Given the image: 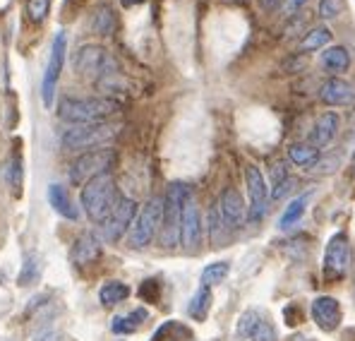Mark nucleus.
Returning a JSON list of instances; mask_svg holds the SVG:
<instances>
[{
	"label": "nucleus",
	"instance_id": "nucleus-1",
	"mask_svg": "<svg viewBox=\"0 0 355 341\" xmlns=\"http://www.w3.org/2000/svg\"><path fill=\"white\" fill-rule=\"evenodd\" d=\"M120 111V101L111 97H62L58 101V118L70 125L106 123Z\"/></svg>",
	"mask_w": 355,
	"mask_h": 341
},
{
	"label": "nucleus",
	"instance_id": "nucleus-2",
	"mask_svg": "<svg viewBox=\"0 0 355 341\" xmlns=\"http://www.w3.org/2000/svg\"><path fill=\"white\" fill-rule=\"evenodd\" d=\"M80 202H82V207H85L87 217L92 219L94 224L106 222L113 214V209H116V204L120 202L116 181H113L111 173H103V176L89 181L87 185L82 188Z\"/></svg>",
	"mask_w": 355,
	"mask_h": 341
},
{
	"label": "nucleus",
	"instance_id": "nucleus-3",
	"mask_svg": "<svg viewBox=\"0 0 355 341\" xmlns=\"http://www.w3.org/2000/svg\"><path fill=\"white\" fill-rule=\"evenodd\" d=\"M192 197V190L187 183H171L164 195V214H161V245L164 248H175L180 245L182 231V209L187 199Z\"/></svg>",
	"mask_w": 355,
	"mask_h": 341
},
{
	"label": "nucleus",
	"instance_id": "nucleus-4",
	"mask_svg": "<svg viewBox=\"0 0 355 341\" xmlns=\"http://www.w3.org/2000/svg\"><path fill=\"white\" fill-rule=\"evenodd\" d=\"M118 135V125L111 123H92V125H72L65 133L60 135V144L67 151H77V149H101L106 147L111 140H116Z\"/></svg>",
	"mask_w": 355,
	"mask_h": 341
},
{
	"label": "nucleus",
	"instance_id": "nucleus-5",
	"mask_svg": "<svg viewBox=\"0 0 355 341\" xmlns=\"http://www.w3.org/2000/svg\"><path fill=\"white\" fill-rule=\"evenodd\" d=\"M75 72H80L82 77L87 80H94V82H101L111 75H118V63L116 58L108 53L103 46H96V44H87L82 46L80 51L75 53Z\"/></svg>",
	"mask_w": 355,
	"mask_h": 341
},
{
	"label": "nucleus",
	"instance_id": "nucleus-6",
	"mask_svg": "<svg viewBox=\"0 0 355 341\" xmlns=\"http://www.w3.org/2000/svg\"><path fill=\"white\" fill-rule=\"evenodd\" d=\"M116 161H118L116 149H106V147L92 149V151L80 154L75 161H72L67 176H70L72 185H87V183L94 181V178L103 176V173H111V169L116 166Z\"/></svg>",
	"mask_w": 355,
	"mask_h": 341
},
{
	"label": "nucleus",
	"instance_id": "nucleus-7",
	"mask_svg": "<svg viewBox=\"0 0 355 341\" xmlns=\"http://www.w3.org/2000/svg\"><path fill=\"white\" fill-rule=\"evenodd\" d=\"M161 214H164V197H151L139 209L132 228H130V245L132 248H147L154 235L161 231Z\"/></svg>",
	"mask_w": 355,
	"mask_h": 341
},
{
	"label": "nucleus",
	"instance_id": "nucleus-8",
	"mask_svg": "<svg viewBox=\"0 0 355 341\" xmlns=\"http://www.w3.org/2000/svg\"><path fill=\"white\" fill-rule=\"evenodd\" d=\"M65 53H67V34L60 29L58 34L53 36L51 56H49V63H46L44 80H41V99H44L46 108H51L55 101V89H58L60 72H62V65H65Z\"/></svg>",
	"mask_w": 355,
	"mask_h": 341
},
{
	"label": "nucleus",
	"instance_id": "nucleus-9",
	"mask_svg": "<svg viewBox=\"0 0 355 341\" xmlns=\"http://www.w3.org/2000/svg\"><path fill=\"white\" fill-rule=\"evenodd\" d=\"M351 260H353V250H351V240L343 231L334 233L329 238L327 248H324V260H322V272H324L327 279L336 281L343 279L351 269Z\"/></svg>",
	"mask_w": 355,
	"mask_h": 341
},
{
	"label": "nucleus",
	"instance_id": "nucleus-10",
	"mask_svg": "<svg viewBox=\"0 0 355 341\" xmlns=\"http://www.w3.org/2000/svg\"><path fill=\"white\" fill-rule=\"evenodd\" d=\"M245 183H248L250 192V207H248V224H259L266 217L269 209V188H266V178L257 166H248L245 169Z\"/></svg>",
	"mask_w": 355,
	"mask_h": 341
},
{
	"label": "nucleus",
	"instance_id": "nucleus-11",
	"mask_svg": "<svg viewBox=\"0 0 355 341\" xmlns=\"http://www.w3.org/2000/svg\"><path fill=\"white\" fill-rule=\"evenodd\" d=\"M135 217H137V202L132 197H120V202L116 204L113 214L101 224V233L103 240L108 243H118L125 235V231L132 228Z\"/></svg>",
	"mask_w": 355,
	"mask_h": 341
},
{
	"label": "nucleus",
	"instance_id": "nucleus-12",
	"mask_svg": "<svg viewBox=\"0 0 355 341\" xmlns=\"http://www.w3.org/2000/svg\"><path fill=\"white\" fill-rule=\"evenodd\" d=\"M238 337L248 339V341H279V334H276L274 324L264 317L259 310L250 308L240 315L238 327H236Z\"/></svg>",
	"mask_w": 355,
	"mask_h": 341
},
{
	"label": "nucleus",
	"instance_id": "nucleus-13",
	"mask_svg": "<svg viewBox=\"0 0 355 341\" xmlns=\"http://www.w3.org/2000/svg\"><path fill=\"white\" fill-rule=\"evenodd\" d=\"M310 313H312L315 324L322 329V332H336L343 322L341 303H338V298H334V296H317L310 306Z\"/></svg>",
	"mask_w": 355,
	"mask_h": 341
},
{
	"label": "nucleus",
	"instance_id": "nucleus-14",
	"mask_svg": "<svg viewBox=\"0 0 355 341\" xmlns=\"http://www.w3.org/2000/svg\"><path fill=\"white\" fill-rule=\"evenodd\" d=\"M180 243L185 250H197L202 243V219L200 209H197L195 199H187L185 209H182V231H180Z\"/></svg>",
	"mask_w": 355,
	"mask_h": 341
},
{
	"label": "nucleus",
	"instance_id": "nucleus-15",
	"mask_svg": "<svg viewBox=\"0 0 355 341\" xmlns=\"http://www.w3.org/2000/svg\"><path fill=\"white\" fill-rule=\"evenodd\" d=\"M218 207H221V214L231 231H238L248 222V207H245L243 197H240V192L236 188H226V190H223L221 199H218Z\"/></svg>",
	"mask_w": 355,
	"mask_h": 341
},
{
	"label": "nucleus",
	"instance_id": "nucleus-16",
	"mask_svg": "<svg viewBox=\"0 0 355 341\" xmlns=\"http://www.w3.org/2000/svg\"><path fill=\"white\" fill-rule=\"evenodd\" d=\"M338 125H341V120H338L336 111L322 113L320 118H317V123L312 125L310 135H307V144H312L315 149H324V147L331 144V140L336 138Z\"/></svg>",
	"mask_w": 355,
	"mask_h": 341
},
{
	"label": "nucleus",
	"instance_id": "nucleus-17",
	"mask_svg": "<svg viewBox=\"0 0 355 341\" xmlns=\"http://www.w3.org/2000/svg\"><path fill=\"white\" fill-rule=\"evenodd\" d=\"M320 99L327 106H348L355 101V87L341 77H329L320 89Z\"/></svg>",
	"mask_w": 355,
	"mask_h": 341
},
{
	"label": "nucleus",
	"instance_id": "nucleus-18",
	"mask_svg": "<svg viewBox=\"0 0 355 341\" xmlns=\"http://www.w3.org/2000/svg\"><path fill=\"white\" fill-rule=\"evenodd\" d=\"M70 257L77 267L92 265V262H96L98 257H101V240L94 233H82L80 238L75 240V245H72Z\"/></svg>",
	"mask_w": 355,
	"mask_h": 341
},
{
	"label": "nucleus",
	"instance_id": "nucleus-19",
	"mask_svg": "<svg viewBox=\"0 0 355 341\" xmlns=\"http://www.w3.org/2000/svg\"><path fill=\"white\" fill-rule=\"evenodd\" d=\"M49 202L60 217L70 219V222H77V219H80V209H77V204L72 202L70 192H67L62 185H58V183H51L49 185Z\"/></svg>",
	"mask_w": 355,
	"mask_h": 341
},
{
	"label": "nucleus",
	"instance_id": "nucleus-20",
	"mask_svg": "<svg viewBox=\"0 0 355 341\" xmlns=\"http://www.w3.org/2000/svg\"><path fill=\"white\" fill-rule=\"evenodd\" d=\"M310 197H312V190H305V192H300L297 197L291 199L288 207H284L281 219H279V228L281 231H288L291 226H295V224L300 222L302 214H305V209H307V204H310Z\"/></svg>",
	"mask_w": 355,
	"mask_h": 341
},
{
	"label": "nucleus",
	"instance_id": "nucleus-21",
	"mask_svg": "<svg viewBox=\"0 0 355 341\" xmlns=\"http://www.w3.org/2000/svg\"><path fill=\"white\" fill-rule=\"evenodd\" d=\"M322 67H324L331 77L346 72L348 67H351V53H348V49H343V46H331V49H327L324 53H322Z\"/></svg>",
	"mask_w": 355,
	"mask_h": 341
},
{
	"label": "nucleus",
	"instance_id": "nucleus-22",
	"mask_svg": "<svg viewBox=\"0 0 355 341\" xmlns=\"http://www.w3.org/2000/svg\"><path fill=\"white\" fill-rule=\"evenodd\" d=\"M130 296V286L123 284V281H103L101 288H98V301H101L103 308H116L123 301H128Z\"/></svg>",
	"mask_w": 355,
	"mask_h": 341
},
{
	"label": "nucleus",
	"instance_id": "nucleus-23",
	"mask_svg": "<svg viewBox=\"0 0 355 341\" xmlns=\"http://www.w3.org/2000/svg\"><path fill=\"white\" fill-rule=\"evenodd\" d=\"M211 303H214V293L211 286H200L197 293L190 298V306H187V315L197 322H205L209 310H211Z\"/></svg>",
	"mask_w": 355,
	"mask_h": 341
},
{
	"label": "nucleus",
	"instance_id": "nucleus-24",
	"mask_svg": "<svg viewBox=\"0 0 355 341\" xmlns=\"http://www.w3.org/2000/svg\"><path fill=\"white\" fill-rule=\"evenodd\" d=\"M147 317H149V313L144 310V308H137V310H132L130 315H118V317H113V322H111V332L113 334H132L142 327V322Z\"/></svg>",
	"mask_w": 355,
	"mask_h": 341
},
{
	"label": "nucleus",
	"instance_id": "nucleus-25",
	"mask_svg": "<svg viewBox=\"0 0 355 341\" xmlns=\"http://www.w3.org/2000/svg\"><path fill=\"white\" fill-rule=\"evenodd\" d=\"M288 161L295 164L297 169H310L320 161V149H315L312 144L307 142H297L288 147Z\"/></svg>",
	"mask_w": 355,
	"mask_h": 341
},
{
	"label": "nucleus",
	"instance_id": "nucleus-26",
	"mask_svg": "<svg viewBox=\"0 0 355 341\" xmlns=\"http://www.w3.org/2000/svg\"><path fill=\"white\" fill-rule=\"evenodd\" d=\"M329 41H331L329 27H315L297 41V53H312V51H317V49H324Z\"/></svg>",
	"mask_w": 355,
	"mask_h": 341
},
{
	"label": "nucleus",
	"instance_id": "nucleus-27",
	"mask_svg": "<svg viewBox=\"0 0 355 341\" xmlns=\"http://www.w3.org/2000/svg\"><path fill=\"white\" fill-rule=\"evenodd\" d=\"M226 231L231 228H228L226 219H223L221 207H218V202L211 204V209H209V238H211L214 248H221V243L226 240Z\"/></svg>",
	"mask_w": 355,
	"mask_h": 341
},
{
	"label": "nucleus",
	"instance_id": "nucleus-28",
	"mask_svg": "<svg viewBox=\"0 0 355 341\" xmlns=\"http://www.w3.org/2000/svg\"><path fill=\"white\" fill-rule=\"evenodd\" d=\"M92 29L96 31L98 36H111L113 29H116V15L108 5H98L92 15Z\"/></svg>",
	"mask_w": 355,
	"mask_h": 341
},
{
	"label": "nucleus",
	"instance_id": "nucleus-29",
	"mask_svg": "<svg viewBox=\"0 0 355 341\" xmlns=\"http://www.w3.org/2000/svg\"><path fill=\"white\" fill-rule=\"evenodd\" d=\"M41 276V257L36 253H27L24 255V262L19 267V274H17V284L19 286H31L36 284Z\"/></svg>",
	"mask_w": 355,
	"mask_h": 341
},
{
	"label": "nucleus",
	"instance_id": "nucleus-30",
	"mask_svg": "<svg viewBox=\"0 0 355 341\" xmlns=\"http://www.w3.org/2000/svg\"><path fill=\"white\" fill-rule=\"evenodd\" d=\"M231 274V262H211L202 269V286H216Z\"/></svg>",
	"mask_w": 355,
	"mask_h": 341
},
{
	"label": "nucleus",
	"instance_id": "nucleus-31",
	"mask_svg": "<svg viewBox=\"0 0 355 341\" xmlns=\"http://www.w3.org/2000/svg\"><path fill=\"white\" fill-rule=\"evenodd\" d=\"M22 176H24L22 151H15L12 159H10V166H8V183H10V188H12L15 195H22Z\"/></svg>",
	"mask_w": 355,
	"mask_h": 341
},
{
	"label": "nucleus",
	"instance_id": "nucleus-32",
	"mask_svg": "<svg viewBox=\"0 0 355 341\" xmlns=\"http://www.w3.org/2000/svg\"><path fill=\"white\" fill-rule=\"evenodd\" d=\"M51 13V0H27V15L31 22H44Z\"/></svg>",
	"mask_w": 355,
	"mask_h": 341
},
{
	"label": "nucleus",
	"instance_id": "nucleus-33",
	"mask_svg": "<svg viewBox=\"0 0 355 341\" xmlns=\"http://www.w3.org/2000/svg\"><path fill=\"white\" fill-rule=\"evenodd\" d=\"M346 10V0H320V17L334 19Z\"/></svg>",
	"mask_w": 355,
	"mask_h": 341
},
{
	"label": "nucleus",
	"instance_id": "nucleus-34",
	"mask_svg": "<svg viewBox=\"0 0 355 341\" xmlns=\"http://www.w3.org/2000/svg\"><path fill=\"white\" fill-rule=\"evenodd\" d=\"M338 166H341V156H327V159H322L320 156V161H317L315 166H310V173H320V176H327V173H331V171H336Z\"/></svg>",
	"mask_w": 355,
	"mask_h": 341
},
{
	"label": "nucleus",
	"instance_id": "nucleus-35",
	"mask_svg": "<svg viewBox=\"0 0 355 341\" xmlns=\"http://www.w3.org/2000/svg\"><path fill=\"white\" fill-rule=\"evenodd\" d=\"M307 3H310V0H279V8L276 10H279V15H284V17H295Z\"/></svg>",
	"mask_w": 355,
	"mask_h": 341
},
{
	"label": "nucleus",
	"instance_id": "nucleus-36",
	"mask_svg": "<svg viewBox=\"0 0 355 341\" xmlns=\"http://www.w3.org/2000/svg\"><path fill=\"white\" fill-rule=\"evenodd\" d=\"M286 181H288V171H286V164H276L274 171H271V185H274V190L279 185H284Z\"/></svg>",
	"mask_w": 355,
	"mask_h": 341
},
{
	"label": "nucleus",
	"instance_id": "nucleus-37",
	"mask_svg": "<svg viewBox=\"0 0 355 341\" xmlns=\"http://www.w3.org/2000/svg\"><path fill=\"white\" fill-rule=\"evenodd\" d=\"M53 339H55L53 329H41L39 334H34V341H53Z\"/></svg>",
	"mask_w": 355,
	"mask_h": 341
},
{
	"label": "nucleus",
	"instance_id": "nucleus-38",
	"mask_svg": "<svg viewBox=\"0 0 355 341\" xmlns=\"http://www.w3.org/2000/svg\"><path fill=\"white\" fill-rule=\"evenodd\" d=\"M259 5H262L264 10H274V8H279V0H259Z\"/></svg>",
	"mask_w": 355,
	"mask_h": 341
},
{
	"label": "nucleus",
	"instance_id": "nucleus-39",
	"mask_svg": "<svg viewBox=\"0 0 355 341\" xmlns=\"http://www.w3.org/2000/svg\"><path fill=\"white\" fill-rule=\"evenodd\" d=\"M142 3H147V0H120L123 8H135V5H142Z\"/></svg>",
	"mask_w": 355,
	"mask_h": 341
},
{
	"label": "nucleus",
	"instance_id": "nucleus-40",
	"mask_svg": "<svg viewBox=\"0 0 355 341\" xmlns=\"http://www.w3.org/2000/svg\"><path fill=\"white\" fill-rule=\"evenodd\" d=\"M231 3H238V0H231Z\"/></svg>",
	"mask_w": 355,
	"mask_h": 341
},
{
	"label": "nucleus",
	"instance_id": "nucleus-41",
	"mask_svg": "<svg viewBox=\"0 0 355 341\" xmlns=\"http://www.w3.org/2000/svg\"><path fill=\"white\" fill-rule=\"evenodd\" d=\"M353 164H355V156H353Z\"/></svg>",
	"mask_w": 355,
	"mask_h": 341
}]
</instances>
